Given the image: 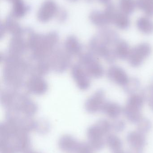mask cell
Instances as JSON below:
<instances>
[{
	"mask_svg": "<svg viewBox=\"0 0 153 153\" xmlns=\"http://www.w3.org/2000/svg\"><path fill=\"white\" fill-rule=\"evenodd\" d=\"M152 52L151 45L147 43H142L131 48L128 56V63L130 66L137 68L143 64Z\"/></svg>",
	"mask_w": 153,
	"mask_h": 153,
	"instance_id": "ba28073f",
	"label": "cell"
},
{
	"mask_svg": "<svg viewBox=\"0 0 153 153\" xmlns=\"http://www.w3.org/2000/svg\"><path fill=\"white\" fill-rule=\"evenodd\" d=\"M1 101L6 111L19 113L29 117H33L38 109L36 102L19 90L4 89L1 92Z\"/></svg>",
	"mask_w": 153,
	"mask_h": 153,
	"instance_id": "3957f363",
	"label": "cell"
},
{
	"mask_svg": "<svg viewBox=\"0 0 153 153\" xmlns=\"http://www.w3.org/2000/svg\"><path fill=\"white\" fill-rule=\"evenodd\" d=\"M50 125L46 120L41 119L36 121L35 130L39 134H45L49 132Z\"/></svg>",
	"mask_w": 153,
	"mask_h": 153,
	"instance_id": "4316f807",
	"label": "cell"
},
{
	"mask_svg": "<svg viewBox=\"0 0 153 153\" xmlns=\"http://www.w3.org/2000/svg\"><path fill=\"white\" fill-rule=\"evenodd\" d=\"M87 135L88 143L93 151H101L104 148L106 143V139L104 138L105 135L96 124L88 128Z\"/></svg>",
	"mask_w": 153,
	"mask_h": 153,
	"instance_id": "30bf717a",
	"label": "cell"
},
{
	"mask_svg": "<svg viewBox=\"0 0 153 153\" xmlns=\"http://www.w3.org/2000/svg\"><path fill=\"white\" fill-rule=\"evenodd\" d=\"M136 26L139 31L145 35H150L153 33V22L150 17L146 15L137 19Z\"/></svg>",
	"mask_w": 153,
	"mask_h": 153,
	"instance_id": "44dd1931",
	"label": "cell"
},
{
	"mask_svg": "<svg viewBox=\"0 0 153 153\" xmlns=\"http://www.w3.org/2000/svg\"><path fill=\"white\" fill-rule=\"evenodd\" d=\"M72 57L64 48L57 46L46 61L47 62L51 71L57 73H62L69 68L72 62Z\"/></svg>",
	"mask_w": 153,
	"mask_h": 153,
	"instance_id": "5b68a950",
	"label": "cell"
},
{
	"mask_svg": "<svg viewBox=\"0 0 153 153\" xmlns=\"http://www.w3.org/2000/svg\"><path fill=\"white\" fill-rule=\"evenodd\" d=\"M137 8L136 0H119L118 9L122 13L129 16Z\"/></svg>",
	"mask_w": 153,
	"mask_h": 153,
	"instance_id": "7402d4cb",
	"label": "cell"
},
{
	"mask_svg": "<svg viewBox=\"0 0 153 153\" xmlns=\"http://www.w3.org/2000/svg\"><path fill=\"white\" fill-rule=\"evenodd\" d=\"M106 143L113 152L121 150L123 143L120 138L116 135L108 134L106 138Z\"/></svg>",
	"mask_w": 153,
	"mask_h": 153,
	"instance_id": "603a6c76",
	"label": "cell"
},
{
	"mask_svg": "<svg viewBox=\"0 0 153 153\" xmlns=\"http://www.w3.org/2000/svg\"><path fill=\"white\" fill-rule=\"evenodd\" d=\"M112 24L119 29L126 30L130 26V20L129 16L122 13L118 9L117 11L113 18Z\"/></svg>",
	"mask_w": 153,
	"mask_h": 153,
	"instance_id": "ffe728a7",
	"label": "cell"
},
{
	"mask_svg": "<svg viewBox=\"0 0 153 153\" xmlns=\"http://www.w3.org/2000/svg\"><path fill=\"white\" fill-rule=\"evenodd\" d=\"M106 101L105 92L102 89H99L86 100L84 108L91 114L101 112Z\"/></svg>",
	"mask_w": 153,
	"mask_h": 153,
	"instance_id": "9c48e42d",
	"label": "cell"
},
{
	"mask_svg": "<svg viewBox=\"0 0 153 153\" xmlns=\"http://www.w3.org/2000/svg\"><path fill=\"white\" fill-rule=\"evenodd\" d=\"M90 77L100 78L105 74V70L96 56L90 52L79 56V62Z\"/></svg>",
	"mask_w": 153,
	"mask_h": 153,
	"instance_id": "52a82bcc",
	"label": "cell"
},
{
	"mask_svg": "<svg viewBox=\"0 0 153 153\" xmlns=\"http://www.w3.org/2000/svg\"><path fill=\"white\" fill-rule=\"evenodd\" d=\"M25 87L29 93L41 95L47 91L48 84L42 76L31 75L26 81Z\"/></svg>",
	"mask_w": 153,
	"mask_h": 153,
	"instance_id": "8fae6325",
	"label": "cell"
},
{
	"mask_svg": "<svg viewBox=\"0 0 153 153\" xmlns=\"http://www.w3.org/2000/svg\"><path fill=\"white\" fill-rule=\"evenodd\" d=\"M102 112L112 119H117L123 112V109L119 103L114 102L106 101Z\"/></svg>",
	"mask_w": 153,
	"mask_h": 153,
	"instance_id": "e0dca14e",
	"label": "cell"
},
{
	"mask_svg": "<svg viewBox=\"0 0 153 153\" xmlns=\"http://www.w3.org/2000/svg\"><path fill=\"white\" fill-rule=\"evenodd\" d=\"M58 37L57 34L50 33L46 36L34 35L29 39V59L32 61L46 60L57 47Z\"/></svg>",
	"mask_w": 153,
	"mask_h": 153,
	"instance_id": "277c9868",
	"label": "cell"
},
{
	"mask_svg": "<svg viewBox=\"0 0 153 153\" xmlns=\"http://www.w3.org/2000/svg\"><path fill=\"white\" fill-rule=\"evenodd\" d=\"M152 127V123L149 119L142 118L137 123V131L145 134L150 131Z\"/></svg>",
	"mask_w": 153,
	"mask_h": 153,
	"instance_id": "83f0119b",
	"label": "cell"
},
{
	"mask_svg": "<svg viewBox=\"0 0 153 153\" xmlns=\"http://www.w3.org/2000/svg\"><path fill=\"white\" fill-rule=\"evenodd\" d=\"M114 49L117 58L122 60H128L131 48L126 41L119 39L115 45Z\"/></svg>",
	"mask_w": 153,
	"mask_h": 153,
	"instance_id": "d6986e66",
	"label": "cell"
},
{
	"mask_svg": "<svg viewBox=\"0 0 153 153\" xmlns=\"http://www.w3.org/2000/svg\"><path fill=\"white\" fill-rule=\"evenodd\" d=\"M93 151L89 143L79 142L76 148L70 153H93Z\"/></svg>",
	"mask_w": 153,
	"mask_h": 153,
	"instance_id": "f546056e",
	"label": "cell"
},
{
	"mask_svg": "<svg viewBox=\"0 0 153 153\" xmlns=\"http://www.w3.org/2000/svg\"><path fill=\"white\" fill-rule=\"evenodd\" d=\"M127 153H143V148L130 146Z\"/></svg>",
	"mask_w": 153,
	"mask_h": 153,
	"instance_id": "1f68e13d",
	"label": "cell"
},
{
	"mask_svg": "<svg viewBox=\"0 0 153 153\" xmlns=\"http://www.w3.org/2000/svg\"><path fill=\"white\" fill-rule=\"evenodd\" d=\"M79 142L72 136L65 134L58 141V146L60 150L68 153L72 152L78 146Z\"/></svg>",
	"mask_w": 153,
	"mask_h": 153,
	"instance_id": "2e32d148",
	"label": "cell"
},
{
	"mask_svg": "<svg viewBox=\"0 0 153 153\" xmlns=\"http://www.w3.org/2000/svg\"><path fill=\"white\" fill-rule=\"evenodd\" d=\"M99 1L100 2L102 3L103 4H105L106 5H107V4L111 3L112 0H99Z\"/></svg>",
	"mask_w": 153,
	"mask_h": 153,
	"instance_id": "d6a6232c",
	"label": "cell"
},
{
	"mask_svg": "<svg viewBox=\"0 0 153 153\" xmlns=\"http://www.w3.org/2000/svg\"><path fill=\"white\" fill-rule=\"evenodd\" d=\"M140 82L136 77L129 78L125 85L123 86L124 91L128 94H134L139 90Z\"/></svg>",
	"mask_w": 153,
	"mask_h": 153,
	"instance_id": "d4e9b609",
	"label": "cell"
},
{
	"mask_svg": "<svg viewBox=\"0 0 153 153\" xmlns=\"http://www.w3.org/2000/svg\"><path fill=\"white\" fill-rule=\"evenodd\" d=\"M141 95L143 97L145 101L148 103L150 108L153 111V82L150 85L145 87L142 92Z\"/></svg>",
	"mask_w": 153,
	"mask_h": 153,
	"instance_id": "484cf974",
	"label": "cell"
},
{
	"mask_svg": "<svg viewBox=\"0 0 153 153\" xmlns=\"http://www.w3.org/2000/svg\"><path fill=\"white\" fill-rule=\"evenodd\" d=\"M64 48L72 56L81 54L83 46L75 37L71 36L66 39Z\"/></svg>",
	"mask_w": 153,
	"mask_h": 153,
	"instance_id": "9a60e30c",
	"label": "cell"
},
{
	"mask_svg": "<svg viewBox=\"0 0 153 153\" xmlns=\"http://www.w3.org/2000/svg\"><path fill=\"white\" fill-rule=\"evenodd\" d=\"M113 153H126L124 151L122 150V149L119 151H116V152H113Z\"/></svg>",
	"mask_w": 153,
	"mask_h": 153,
	"instance_id": "836d02e7",
	"label": "cell"
},
{
	"mask_svg": "<svg viewBox=\"0 0 153 153\" xmlns=\"http://www.w3.org/2000/svg\"><path fill=\"white\" fill-rule=\"evenodd\" d=\"M95 124L99 128L105 135H108L112 129L111 123L105 119L99 120Z\"/></svg>",
	"mask_w": 153,
	"mask_h": 153,
	"instance_id": "f1b7e54d",
	"label": "cell"
},
{
	"mask_svg": "<svg viewBox=\"0 0 153 153\" xmlns=\"http://www.w3.org/2000/svg\"><path fill=\"white\" fill-rule=\"evenodd\" d=\"M126 140L130 146L143 148L146 144V137L144 134L137 131H132L128 133Z\"/></svg>",
	"mask_w": 153,
	"mask_h": 153,
	"instance_id": "ac0fdd59",
	"label": "cell"
},
{
	"mask_svg": "<svg viewBox=\"0 0 153 153\" xmlns=\"http://www.w3.org/2000/svg\"><path fill=\"white\" fill-rule=\"evenodd\" d=\"M29 39L26 41L20 37H14L10 42L6 54L12 56L22 57L29 51Z\"/></svg>",
	"mask_w": 153,
	"mask_h": 153,
	"instance_id": "4fadbf2b",
	"label": "cell"
},
{
	"mask_svg": "<svg viewBox=\"0 0 153 153\" xmlns=\"http://www.w3.org/2000/svg\"><path fill=\"white\" fill-rule=\"evenodd\" d=\"M145 100L141 94L130 95L128 99L123 113L127 119L132 123L137 124L142 118V109Z\"/></svg>",
	"mask_w": 153,
	"mask_h": 153,
	"instance_id": "8992f818",
	"label": "cell"
},
{
	"mask_svg": "<svg viewBox=\"0 0 153 153\" xmlns=\"http://www.w3.org/2000/svg\"><path fill=\"white\" fill-rule=\"evenodd\" d=\"M152 82H153V79L152 81Z\"/></svg>",
	"mask_w": 153,
	"mask_h": 153,
	"instance_id": "d590c367",
	"label": "cell"
},
{
	"mask_svg": "<svg viewBox=\"0 0 153 153\" xmlns=\"http://www.w3.org/2000/svg\"><path fill=\"white\" fill-rule=\"evenodd\" d=\"M137 8L143 12L145 15L153 16V0H136Z\"/></svg>",
	"mask_w": 153,
	"mask_h": 153,
	"instance_id": "cb8c5ba5",
	"label": "cell"
},
{
	"mask_svg": "<svg viewBox=\"0 0 153 153\" xmlns=\"http://www.w3.org/2000/svg\"><path fill=\"white\" fill-rule=\"evenodd\" d=\"M31 142L28 133L5 120L0 125V153H28Z\"/></svg>",
	"mask_w": 153,
	"mask_h": 153,
	"instance_id": "6da1fadb",
	"label": "cell"
},
{
	"mask_svg": "<svg viewBox=\"0 0 153 153\" xmlns=\"http://www.w3.org/2000/svg\"><path fill=\"white\" fill-rule=\"evenodd\" d=\"M72 76L79 89L82 91L88 90L91 85L90 78L82 66L77 63L72 67Z\"/></svg>",
	"mask_w": 153,
	"mask_h": 153,
	"instance_id": "7c38bea8",
	"label": "cell"
},
{
	"mask_svg": "<svg viewBox=\"0 0 153 153\" xmlns=\"http://www.w3.org/2000/svg\"><path fill=\"white\" fill-rule=\"evenodd\" d=\"M28 153H40L37 152H31V151H30V152H29Z\"/></svg>",
	"mask_w": 153,
	"mask_h": 153,
	"instance_id": "e575fe53",
	"label": "cell"
},
{
	"mask_svg": "<svg viewBox=\"0 0 153 153\" xmlns=\"http://www.w3.org/2000/svg\"><path fill=\"white\" fill-rule=\"evenodd\" d=\"M107 76L110 81L123 87L129 78L123 68L115 65H112L108 68L107 71Z\"/></svg>",
	"mask_w": 153,
	"mask_h": 153,
	"instance_id": "5bb4252c",
	"label": "cell"
},
{
	"mask_svg": "<svg viewBox=\"0 0 153 153\" xmlns=\"http://www.w3.org/2000/svg\"><path fill=\"white\" fill-rule=\"evenodd\" d=\"M1 61L4 62L3 78L6 87L15 90L25 87L26 76H30L28 60L5 54Z\"/></svg>",
	"mask_w": 153,
	"mask_h": 153,
	"instance_id": "7a4b0ae2",
	"label": "cell"
},
{
	"mask_svg": "<svg viewBox=\"0 0 153 153\" xmlns=\"http://www.w3.org/2000/svg\"><path fill=\"white\" fill-rule=\"evenodd\" d=\"M112 125V129L117 133H120L125 130L126 127V124L125 121L123 120L116 119Z\"/></svg>",
	"mask_w": 153,
	"mask_h": 153,
	"instance_id": "4dcf8cb0",
	"label": "cell"
}]
</instances>
